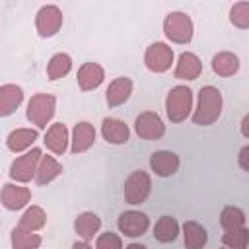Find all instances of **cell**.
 Here are the masks:
<instances>
[{
    "instance_id": "obj_1",
    "label": "cell",
    "mask_w": 249,
    "mask_h": 249,
    "mask_svg": "<svg viewBox=\"0 0 249 249\" xmlns=\"http://www.w3.org/2000/svg\"><path fill=\"white\" fill-rule=\"evenodd\" d=\"M224 97L216 86H202L196 95V105L193 107L191 119L196 126H210L222 117Z\"/></svg>"
},
{
    "instance_id": "obj_2",
    "label": "cell",
    "mask_w": 249,
    "mask_h": 249,
    "mask_svg": "<svg viewBox=\"0 0 249 249\" xmlns=\"http://www.w3.org/2000/svg\"><path fill=\"white\" fill-rule=\"evenodd\" d=\"M195 107V95L193 89L185 84L173 86L165 95V115L173 124H179L187 121Z\"/></svg>"
},
{
    "instance_id": "obj_3",
    "label": "cell",
    "mask_w": 249,
    "mask_h": 249,
    "mask_svg": "<svg viewBox=\"0 0 249 249\" xmlns=\"http://www.w3.org/2000/svg\"><path fill=\"white\" fill-rule=\"evenodd\" d=\"M54 113H56V97L45 91L33 93L25 107V117L37 130H47Z\"/></svg>"
},
{
    "instance_id": "obj_4",
    "label": "cell",
    "mask_w": 249,
    "mask_h": 249,
    "mask_svg": "<svg viewBox=\"0 0 249 249\" xmlns=\"http://www.w3.org/2000/svg\"><path fill=\"white\" fill-rule=\"evenodd\" d=\"M163 35L175 45H189L195 35V23L187 12L175 10L163 18Z\"/></svg>"
},
{
    "instance_id": "obj_5",
    "label": "cell",
    "mask_w": 249,
    "mask_h": 249,
    "mask_svg": "<svg viewBox=\"0 0 249 249\" xmlns=\"http://www.w3.org/2000/svg\"><path fill=\"white\" fill-rule=\"evenodd\" d=\"M41 156H43V152L39 148H31V150L16 156V160L10 163V171H8L10 179L19 185H27L29 181H33Z\"/></svg>"
},
{
    "instance_id": "obj_6",
    "label": "cell",
    "mask_w": 249,
    "mask_h": 249,
    "mask_svg": "<svg viewBox=\"0 0 249 249\" xmlns=\"http://www.w3.org/2000/svg\"><path fill=\"white\" fill-rule=\"evenodd\" d=\"M152 193V177L148 171L144 169H134L130 171V175L124 179V185H123V196L128 204L136 206V204H142L148 200Z\"/></svg>"
},
{
    "instance_id": "obj_7",
    "label": "cell",
    "mask_w": 249,
    "mask_h": 249,
    "mask_svg": "<svg viewBox=\"0 0 249 249\" xmlns=\"http://www.w3.org/2000/svg\"><path fill=\"white\" fill-rule=\"evenodd\" d=\"M64 23L62 10L56 4H43L35 14V31L41 39L54 37Z\"/></svg>"
},
{
    "instance_id": "obj_8",
    "label": "cell",
    "mask_w": 249,
    "mask_h": 249,
    "mask_svg": "<svg viewBox=\"0 0 249 249\" xmlns=\"http://www.w3.org/2000/svg\"><path fill=\"white\" fill-rule=\"evenodd\" d=\"M175 60L173 49L163 41H154L144 51V66L154 74H163L171 68Z\"/></svg>"
},
{
    "instance_id": "obj_9",
    "label": "cell",
    "mask_w": 249,
    "mask_h": 249,
    "mask_svg": "<svg viewBox=\"0 0 249 249\" xmlns=\"http://www.w3.org/2000/svg\"><path fill=\"white\" fill-rule=\"evenodd\" d=\"M117 228L124 237L134 239V237H140L148 231L150 218H148V214H144L140 210H124L117 218Z\"/></svg>"
},
{
    "instance_id": "obj_10",
    "label": "cell",
    "mask_w": 249,
    "mask_h": 249,
    "mask_svg": "<svg viewBox=\"0 0 249 249\" xmlns=\"http://www.w3.org/2000/svg\"><path fill=\"white\" fill-rule=\"evenodd\" d=\"M0 202H2V206L6 210H12V212L23 210L31 202V189L25 187V185L14 183V181L6 183L0 189Z\"/></svg>"
},
{
    "instance_id": "obj_11",
    "label": "cell",
    "mask_w": 249,
    "mask_h": 249,
    "mask_svg": "<svg viewBox=\"0 0 249 249\" xmlns=\"http://www.w3.org/2000/svg\"><path fill=\"white\" fill-rule=\"evenodd\" d=\"M134 132L142 140H160L165 134V124L156 111H142L134 119Z\"/></svg>"
},
{
    "instance_id": "obj_12",
    "label": "cell",
    "mask_w": 249,
    "mask_h": 249,
    "mask_svg": "<svg viewBox=\"0 0 249 249\" xmlns=\"http://www.w3.org/2000/svg\"><path fill=\"white\" fill-rule=\"evenodd\" d=\"M45 148L53 156H64L70 148V130L64 123H51L43 136Z\"/></svg>"
},
{
    "instance_id": "obj_13",
    "label": "cell",
    "mask_w": 249,
    "mask_h": 249,
    "mask_svg": "<svg viewBox=\"0 0 249 249\" xmlns=\"http://www.w3.org/2000/svg\"><path fill=\"white\" fill-rule=\"evenodd\" d=\"M105 80V68L99 62H84L76 72V82L82 91H93L97 89Z\"/></svg>"
},
{
    "instance_id": "obj_14",
    "label": "cell",
    "mask_w": 249,
    "mask_h": 249,
    "mask_svg": "<svg viewBox=\"0 0 249 249\" xmlns=\"http://www.w3.org/2000/svg\"><path fill=\"white\" fill-rule=\"evenodd\" d=\"M132 89H134V82L128 76H119L109 82L105 89V103L109 107H121L130 99Z\"/></svg>"
},
{
    "instance_id": "obj_15",
    "label": "cell",
    "mask_w": 249,
    "mask_h": 249,
    "mask_svg": "<svg viewBox=\"0 0 249 249\" xmlns=\"http://www.w3.org/2000/svg\"><path fill=\"white\" fill-rule=\"evenodd\" d=\"M202 74V62L198 58V54H195L193 51H183L175 62L173 68V76L177 80H185V82H193Z\"/></svg>"
},
{
    "instance_id": "obj_16",
    "label": "cell",
    "mask_w": 249,
    "mask_h": 249,
    "mask_svg": "<svg viewBox=\"0 0 249 249\" xmlns=\"http://www.w3.org/2000/svg\"><path fill=\"white\" fill-rule=\"evenodd\" d=\"M95 142V128L89 121H80L74 124L70 132V152L72 154H84L88 152Z\"/></svg>"
},
{
    "instance_id": "obj_17",
    "label": "cell",
    "mask_w": 249,
    "mask_h": 249,
    "mask_svg": "<svg viewBox=\"0 0 249 249\" xmlns=\"http://www.w3.org/2000/svg\"><path fill=\"white\" fill-rule=\"evenodd\" d=\"M181 160L175 152L171 150H156L150 156V169L158 175V177H171L179 171Z\"/></svg>"
},
{
    "instance_id": "obj_18",
    "label": "cell",
    "mask_w": 249,
    "mask_h": 249,
    "mask_svg": "<svg viewBox=\"0 0 249 249\" xmlns=\"http://www.w3.org/2000/svg\"><path fill=\"white\" fill-rule=\"evenodd\" d=\"M101 136L107 144L121 146L130 140V128L124 121H121L117 117H105L101 121Z\"/></svg>"
},
{
    "instance_id": "obj_19",
    "label": "cell",
    "mask_w": 249,
    "mask_h": 249,
    "mask_svg": "<svg viewBox=\"0 0 249 249\" xmlns=\"http://www.w3.org/2000/svg\"><path fill=\"white\" fill-rule=\"evenodd\" d=\"M64 167L62 163L56 160V156L53 154H43L41 160H39V165H37V173H35V183L39 187H45V185H51L54 179H58L62 175Z\"/></svg>"
},
{
    "instance_id": "obj_20",
    "label": "cell",
    "mask_w": 249,
    "mask_h": 249,
    "mask_svg": "<svg viewBox=\"0 0 249 249\" xmlns=\"http://www.w3.org/2000/svg\"><path fill=\"white\" fill-rule=\"evenodd\" d=\"M37 138H39V130L37 128H14L6 136V148L12 154H23V152L33 148Z\"/></svg>"
},
{
    "instance_id": "obj_21",
    "label": "cell",
    "mask_w": 249,
    "mask_h": 249,
    "mask_svg": "<svg viewBox=\"0 0 249 249\" xmlns=\"http://www.w3.org/2000/svg\"><path fill=\"white\" fill-rule=\"evenodd\" d=\"M210 66H212V72L220 78H231L239 72L241 68V60L235 53L231 51H220L212 56L210 60Z\"/></svg>"
},
{
    "instance_id": "obj_22",
    "label": "cell",
    "mask_w": 249,
    "mask_h": 249,
    "mask_svg": "<svg viewBox=\"0 0 249 249\" xmlns=\"http://www.w3.org/2000/svg\"><path fill=\"white\" fill-rule=\"evenodd\" d=\"M23 103V89L18 84H2L0 86V119L10 117Z\"/></svg>"
},
{
    "instance_id": "obj_23",
    "label": "cell",
    "mask_w": 249,
    "mask_h": 249,
    "mask_svg": "<svg viewBox=\"0 0 249 249\" xmlns=\"http://www.w3.org/2000/svg\"><path fill=\"white\" fill-rule=\"evenodd\" d=\"M99 230H101V218L95 212L86 210L74 218V231L82 241H91L93 237H97Z\"/></svg>"
},
{
    "instance_id": "obj_24",
    "label": "cell",
    "mask_w": 249,
    "mask_h": 249,
    "mask_svg": "<svg viewBox=\"0 0 249 249\" xmlns=\"http://www.w3.org/2000/svg\"><path fill=\"white\" fill-rule=\"evenodd\" d=\"M185 249H204L208 243V231L196 220H185L181 226Z\"/></svg>"
},
{
    "instance_id": "obj_25",
    "label": "cell",
    "mask_w": 249,
    "mask_h": 249,
    "mask_svg": "<svg viewBox=\"0 0 249 249\" xmlns=\"http://www.w3.org/2000/svg\"><path fill=\"white\" fill-rule=\"evenodd\" d=\"M179 233H181V226H179L177 218H173L169 214L160 216L152 228V235L160 243H173L179 237Z\"/></svg>"
},
{
    "instance_id": "obj_26",
    "label": "cell",
    "mask_w": 249,
    "mask_h": 249,
    "mask_svg": "<svg viewBox=\"0 0 249 249\" xmlns=\"http://www.w3.org/2000/svg\"><path fill=\"white\" fill-rule=\"evenodd\" d=\"M18 226L27 231H41L47 226V212L39 204H29L27 208H23Z\"/></svg>"
},
{
    "instance_id": "obj_27",
    "label": "cell",
    "mask_w": 249,
    "mask_h": 249,
    "mask_svg": "<svg viewBox=\"0 0 249 249\" xmlns=\"http://www.w3.org/2000/svg\"><path fill=\"white\" fill-rule=\"evenodd\" d=\"M72 72V56L68 53H54L47 62V78L60 80Z\"/></svg>"
},
{
    "instance_id": "obj_28",
    "label": "cell",
    "mask_w": 249,
    "mask_h": 249,
    "mask_svg": "<svg viewBox=\"0 0 249 249\" xmlns=\"http://www.w3.org/2000/svg\"><path fill=\"white\" fill-rule=\"evenodd\" d=\"M10 243H12V249H39L43 243V237L37 231H27L16 226L10 231Z\"/></svg>"
},
{
    "instance_id": "obj_29",
    "label": "cell",
    "mask_w": 249,
    "mask_h": 249,
    "mask_svg": "<svg viewBox=\"0 0 249 249\" xmlns=\"http://www.w3.org/2000/svg\"><path fill=\"white\" fill-rule=\"evenodd\" d=\"M220 226L224 231L228 230H237V228H245L247 226V214L233 204H228L222 208L220 212Z\"/></svg>"
},
{
    "instance_id": "obj_30",
    "label": "cell",
    "mask_w": 249,
    "mask_h": 249,
    "mask_svg": "<svg viewBox=\"0 0 249 249\" xmlns=\"http://www.w3.org/2000/svg\"><path fill=\"white\" fill-rule=\"evenodd\" d=\"M222 243H224V247H230V249H247L249 247V230H247V226L224 231L222 233Z\"/></svg>"
},
{
    "instance_id": "obj_31",
    "label": "cell",
    "mask_w": 249,
    "mask_h": 249,
    "mask_svg": "<svg viewBox=\"0 0 249 249\" xmlns=\"http://www.w3.org/2000/svg\"><path fill=\"white\" fill-rule=\"evenodd\" d=\"M230 23L237 29H249V2L239 0L230 8Z\"/></svg>"
},
{
    "instance_id": "obj_32",
    "label": "cell",
    "mask_w": 249,
    "mask_h": 249,
    "mask_svg": "<svg viewBox=\"0 0 249 249\" xmlns=\"http://www.w3.org/2000/svg\"><path fill=\"white\" fill-rule=\"evenodd\" d=\"M93 249H123V237L119 233H113V231L97 233Z\"/></svg>"
},
{
    "instance_id": "obj_33",
    "label": "cell",
    "mask_w": 249,
    "mask_h": 249,
    "mask_svg": "<svg viewBox=\"0 0 249 249\" xmlns=\"http://www.w3.org/2000/svg\"><path fill=\"white\" fill-rule=\"evenodd\" d=\"M237 165L243 173H249V144L241 146V150L237 154Z\"/></svg>"
},
{
    "instance_id": "obj_34",
    "label": "cell",
    "mask_w": 249,
    "mask_h": 249,
    "mask_svg": "<svg viewBox=\"0 0 249 249\" xmlns=\"http://www.w3.org/2000/svg\"><path fill=\"white\" fill-rule=\"evenodd\" d=\"M239 130L243 138H249V115H243L241 123H239Z\"/></svg>"
},
{
    "instance_id": "obj_35",
    "label": "cell",
    "mask_w": 249,
    "mask_h": 249,
    "mask_svg": "<svg viewBox=\"0 0 249 249\" xmlns=\"http://www.w3.org/2000/svg\"><path fill=\"white\" fill-rule=\"evenodd\" d=\"M72 249H93V245H91L89 241H82V239H80V241H76V243L72 245Z\"/></svg>"
},
{
    "instance_id": "obj_36",
    "label": "cell",
    "mask_w": 249,
    "mask_h": 249,
    "mask_svg": "<svg viewBox=\"0 0 249 249\" xmlns=\"http://www.w3.org/2000/svg\"><path fill=\"white\" fill-rule=\"evenodd\" d=\"M124 249H148L146 245H142V243H136V241H132V243H128Z\"/></svg>"
},
{
    "instance_id": "obj_37",
    "label": "cell",
    "mask_w": 249,
    "mask_h": 249,
    "mask_svg": "<svg viewBox=\"0 0 249 249\" xmlns=\"http://www.w3.org/2000/svg\"><path fill=\"white\" fill-rule=\"evenodd\" d=\"M222 249H230V247H222Z\"/></svg>"
}]
</instances>
